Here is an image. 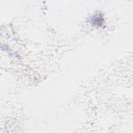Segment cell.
Here are the masks:
<instances>
[{"mask_svg": "<svg viewBox=\"0 0 133 133\" xmlns=\"http://www.w3.org/2000/svg\"><path fill=\"white\" fill-rule=\"evenodd\" d=\"M90 21L93 25L96 26H101L103 23L104 19L101 14L98 13L91 17Z\"/></svg>", "mask_w": 133, "mask_h": 133, "instance_id": "6da1fadb", "label": "cell"}]
</instances>
